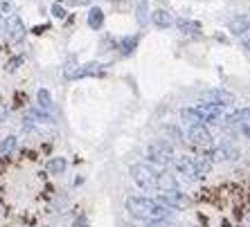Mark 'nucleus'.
Wrapping results in <instances>:
<instances>
[{"label": "nucleus", "instance_id": "obj_1", "mask_svg": "<svg viewBox=\"0 0 250 227\" xmlns=\"http://www.w3.org/2000/svg\"><path fill=\"white\" fill-rule=\"evenodd\" d=\"M126 211L133 218L146 223V221H167L169 216L174 214V209H169L165 205H160L156 198L149 196H128L126 198Z\"/></svg>", "mask_w": 250, "mask_h": 227}, {"label": "nucleus", "instance_id": "obj_2", "mask_svg": "<svg viewBox=\"0 0 250 227\" xmlns=\"http://www.w3.org/2000/svg\"><path fill=\"white\" fill-rule=\"evenodd\" d=\"M128 173H131V180L135 182V185L140 187V189H145V191H149V189H156V178H158V171L153 169L151 164H133L131 169H128Z\"/></svg>", "mask_w": 250, "mask_h": 227}, {"label": "nucleus", "instance_id": "obj_3", "mask_svg": "<svg viewBox=\"0 0 250 227\" xmlns=\"http://www.w3.org/2000/svg\"><path fill=\"white\" fill-rule=\"evenodd\" d=\"M192 111L198 115L201 124H203V122H208V124H219V119H221L223 111H226V106L212 104V101H203V104H196V106H194Z\"/></svg>", "mask_w": 250, "mask_h": 227}, {"label": "nucleus", "instance_id": "obj_4", "mask_svg": "<svg viewBox=\"0 0 250 227\" xmlns=\"http://www.w3.org/2000/svg\"><path fill=\"white\" fill-rule=\"evenodd\" d=\"M104 65L93 61V63H83V65H75V68H65L63 76L65 79H83V76H102L104 75Z\"/></svg>", "mask_w": 250, "mask_h": 227}, {"label": "nucleus", "instance_id": "obj_5", "mask_svg": "<svg viewBox=\"0 0 250 227\" xmlns=\"http://www.w3.org/2000/svg\"><path fill=\"white\" fill-rule=\"evenodd\" d=\"M146 155L156 164H169L174 160V149H171L167 142H153V144H149V149H146Z\"/></svg>", "mask_w": 250, "mask_h": 227}, {"label": "nucleus", "instance_id": "obj_6", "mask_svg": "<svg viewBox=\"0 0 250 227\" xmlns=\"http://www.w3.org/2000/svg\"><path fill=\"white\" fill-rule=\"evenodd\" d=\"M187 140L192 142L194 146L208 149V146H212V133H209L208 126H203V124H194V126L187 128Z\"/></svg>", "mask_w": 250, "mask_h": 227}, {"label": "nucleus", "instance_id": "obj_7", "mask_svg": "<svg viewBox=\"0 0 250 227\" xmlns=\"http://www.w3.org/2000/svg\"><path fill=\"white\" fill-rule=\"evenodd\" d=\"M158 203L165 205V207H169V209H185L187 205H189V200H187L185 193H181L178 189L176 191H165L158 196Z\"/></svg>", "mask_w": 250, "mask_h": 227}, {"label": "nucleus", "instance_id": "obj_8", "mask_svg": "<svg viewBox=\"0 0 250 227\" xmlns=\"http://www.w3.org/2000/svg\"><path fill=\"white\" fill-rule=\"evenodd\" d=\"M176 171H178V175H183V178H187V180H198V173H196V164H194V157L189 155H181L176 157Z\"/></svg>", "mask_w": 250, "mask_h": 227}, {"label": "nucleus", "instance_id": "obj_9", "mask_svg": "<svg viewBox=\"0 0 250 227\" xmlns=\"http://www.w3.org/2000/svg\"><path fill=\"white\" fill-rule=\"evenodd\" d=\"M7 36H9V41L18 43V41H23V36H25V25L23 20H21V16L18 14H12V16L7 18Z\"/></svg>", "mask_w": 250, "mask_h": 227}, {"label": "nucleus", "instance_id": "obj_10", "mask_svg": "<svg viewBox=\"0 0 250 227\" xmlns=\"http://www.w3.org/2000/svg\"><path fill=\"white\" fill-rule=\"evenodd\" d=\"M228 122L234 124V126H237L239 131L246 135V137H250V108H241V111L234 113Z\"/></svg>", "mask_w": 250, "mask_h": 227}, {"label": "nucleus", "instance_id": "obj_11", "mask_svg": "<svg viewBox=\"0 0 250 227\" xmlns=\"http://www.w3.org/2000/svg\"><path fill=\"white\" fill-rule=\"evenodd\" d=\"M156 189L160 193L165 191H176L178 189V180L169 171H158V178H156Z\"/></svg>", "mask_w": 250, "mask_h": 227}, {"label": "nucleus", "instance_id": "obj_12", "mask_svg": "<svg viewBox=\"0 0 250 227\" xmlns=\"http://www.w3.org/2000/svg\"><path fill=\"white\" fill-rule=\"evenodd\" d=\"M228 27H230V32H232L234 36L244 34V32H248V29H250V16H234V18H230Z\"/></svg>", "mask_w": 250, "mask_h": 227}, {"label": "nucleus", "instance_id": "obj_13", "mask_svg": "<svg viewBox=\"0 0 250 227\" xmlns=\"http://www.w3.org/2000/svg\"><path fill=\"white\" fill-rule=\"evenodd\" d=\"M151 20H153V25H156V27H160V29H167V27H171V25H174L171 14L165 12V9H156V12L151 14Z\"/></svg>", "mask_w": 250, "mask_h": 227}, {"label": "nucleus", "instance_id": "obj_14", "mask_svg": "<svg viewBox=\"0 0 250 227\" xmlns=\"http://www.w3.org/2000/svg\"><path fill=\"white\" fill-rule=\"evenodd\" d=\"M205 101H212V104H219V106H228V104H232V95L226 93V90H212V93L205 95Z\"/></svg>", "mask_w": 250, "mask_h": 227}, {"label": "nucleus", "instance_id": "obj_15", "mask_svg": "<svg viewBox=\"0 0 250 227\" xmlns=\"http://www.w3.org/2000/svg\"><path fill=\"white\" fill-rule=\"evenodd\" d=\"M176 25H178V29H181L183 34H201V23H196V20H187V18H181V20H176Z\"/></svg>", "mask_w": 250, "mask_h": 227}, {"label": "nucleus", "instance_id": "obj_16", "mask_svg": "<svg viewBox=\"0 0 250 227\" xmlns=\"http://www.w3.org/2000/svg\"><path fill=\"white\" fill-rule=\"evenodd\" d=\"M234 155H237V151L230 149V146H219V149L212 151V160L214 162H226V160H232Z\"/></svg>", "mask_w": 250, "mask_h": 227}, {"label": "nucleus", "instance_id": "obj_17", "mask_svg": "<svg viewBox=\"0 0 250 227\" xmlns=\"http://www.w3.org/2000/svg\"><path fill=\"white\" fill-rule=\"evenodd\" d=\"M102 25H104V12H102L99 7H93V9L88 12V27L102 29Z\"/></svg>", "mask_w": 250, "mask_h": 227}, {"label": "nucleus", "instance_id": "obj_18", "mask_svg": "<svg viewBox=\"0 0 250 227\" xmlns=\"http://www.w3.org/2000/svg\"><path fill=\"white\" fill-rule=\"evenodd\" d=\"M36 99H39V111L41 113H50L52 111V97H50V93H47L45 88H41L39 90V95H36Z\"/></svg>", "mask_w": 250, "mask_h": 227}, {"label": "nucleus", "instance_id": "obj_19", "mask_svg": "<svg viewBox=\"0 0 250 227\" xmlns=\"http://www.w3.org/2000/svg\"><path fill=\"white\" fill-rule=\"evenodd\" d=\"M194 164H196L198 178H205V175L212 171V160H209V157H194Z\"/></svg>", "mask_w": 250, "mask_h": 227}, {"label": "nucleus", "instance_id": "obj_20", "mask_svg": "<svg viewBox=\"0 0 250 227\" xmlns=\"http://www.w3.org/2000/svg\"><path fill=\"white\" fill-rule=\"evenodd\" d=\"M65 167H68L65 157H52V160L47 162V171H50L52 175H61L65 171Z\"/></svg>", "mask_w": 250, "mask_h": 227}, {"label": "nucleus", "instance_id": "obj_21", "mask_svg": "<svg viewBox=\"0 0 250 227\" xmlns=\"http://www.w3.org/2000/svg\"><path fill=\"white\" fill-rule=\"evenodd\" d=\"M135 45H138V36H126V38H122V43H120V50H122V54L124 57H128V54L135 50Z\"/></svg>", "mask_w": 250, "mask_h": 227}, {"label": "nucleus", "instance_id": "obj_22", "mask_svg": "<svg viewBox=\"0 0 250 227\" xmlns=\"http://www.w3.org/2000/svg\"><path fill=\"white\" fill-rule=\"evenodd\" d=\"M16 149V137L14 135H7L5 140L0 142V155H7V153H12Z\"/></svg>", "mask_w": 250, "mask_h": 227}, {"label": "nucleus", "instance_id": "obj_23", "mask_svg": "<svg viewBox=\"0 0 250 227\" xmlns=\"http://www.w3.org/2000/svg\"><path fill=\"white\" fill-rule=\"evenodd\" d=\"M181 117H183V119H185L187 124H189V126H194V124H201V119H198V115L192 111V108H183V111H181Z\"/></svg>", "mask_w": 250, "mask_h": 227}, {"label": "nucleus", "instance_id": "obj_24", "mask_svg": "<svg viewBox=\"0 0 250 227\" xmlns=\"http://www.w3.org/2000/svg\"><path fill=\"white\" fill-rule=\"evenodd\" d=\"M14 14V0H0V16L9 18Z\"/></svg>", "mask_w": 250, "mask_h": 227}, {"label": "nucleus", "instance_id": "obj_25", "mask_svg": "<svg viewBox=\"0 0 250 227\" xmlns=\"http://www.w3.org/2000/svg\"><path fill=\"white\" fill-rule=\"evenodd\" d=\"M146 12H149V9H146V0H142V2L138 5V20H140V25L146 23Z\"/></svg>", "mask_w": 250, "mask_h": 227}, {"label": "nucleus", "instance_id": "obj_26", "mask_svg": "<svg viewBox=\"0 0 250 227\" xmlns=\"http://www.w3.org/2000/svg\"><path fill=\"white\" fill-rule=\"evenodd\" d=\"M140 227H174V225L167 221H146V223L140 221Z\"/></svg>", "mask_w": 250, "mask_h": 227}, {"label": "nucleus", "instance_id": "obj_27", "mask_svg": "<svg viewBox=\"0 0 250 227\" xmlns=\"http://www.w3.org/2000/svg\"><path fill=\"white\" fill-rule=\"evenodd\" d=\"M237 38H239V43H241L246 50H250V29H248V32H244V34H239Z\"/></svg>", "mask_w": 250, "mask_h": 227}, {"label": "nucleus", "instance_id": "obj_28", "mask_svg": "<svg viewBox=\"0 0 250 227\" xmlns=\"http://www.w3.org/2000/svg\"><path fill=\"white\" fill-rule=\"evenodd\" d=\"M52 16L54 18H65V9L61 5H52Z\"/></svg>", "mask_w": 250, "mask_h": 227}, {"label": "nucleus", "instance_id": "obj_29", "mask_svg": "<svg viewBox=\"0 0 250 227\" xmlns=\"http://www.w3.org/2000/svg\"><path fill=\"white\" fill-rule=\"evenodd\" d=\"M21 63H23V58H21V57H18V58H14V61H9V63H7V70H9V72H14V70H16V68H18V65H21Z\"/></svg>", "mask_w": 250, "mask_h": 227}, {"label": "nucleus", "instance_id": "obj_30", "mask_svg": "<svg viewBox=\"0 0 250 227\" xmlns=\"http://www.w3.org/2000/svg\"><path fill=\"white\" fill-rule=\"evenodd\" d=\"M72 227H88L86 216H79V218H77V221H75V225H72Z\"/></svg>", "mask_w": 250, "mask_h": 227}, {"label": "nucleus", "instance_id": "obj_31", "mask_svg": "<svg viewBox=\"0 0 250 227\" xmlns=\"http://www.w3.org/2000/svg\"><path fill=\"white\" fill-rule=\"evenodd\" d=\"M43 29H47V25H41V27H34V29H32V32H34V34H41Z\"/></svg>", "mask_w": 250, "mask_h": 227}, {"label": "nucleus", "instance_id": "obj_32", "mask_svg": "<svg viewBox=\"0 0 250 227\" xmlns=\"http://www.w3.org/2000/svg\"><path fill=\"white\" fill-rule=\"evenodd\" d=\"M88 0H72V5H86Z\"/></svg>", "mask_w": 250, "mask_h": 227}, {"label": "nucleus", "instance_id": "obj_33", "mask_svg": "<svg viewBox=\"0 0 250 227\" xmlns=\"http://www.w3.org/2000/svg\"><path fill=\"white\" fill-rule=\"evenodd\" d=\"M111 2H120V0H111Z\"/></svg>", "mask_w": 250, "mask_h": 227}, {"label": "nucleus", "instance_id": "obj_34", "mask_svg": "<svg viewBox=\"0 0 250 227\" xmlns=\"http://www.w3.org/2000/svg\"><path fill=\"white\" fill-rule=\"evenodd\" d=\"M0 23H2V16H0Z\"/></svg>", "mask_w": 250, "mask_h": 227}]
</instances>
